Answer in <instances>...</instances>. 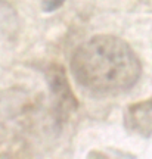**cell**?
Here are the masks:
<instances>
[{
  "label": "cell",
  "instance_id": "1",
  "mask_svg": "<svg viewBox=\"0 0 152 159\" xmlns=\"http://www.w3.org/2000/svg\"><path fill=\"white\" fill-rule=\"evenodd\" d=\"M71 71L75 81L93 94L114 96L130 90L139 81V57L124 40L95 35L74 50Z\"/></svg>",
  "mask_w": 152,
  "mask_h": 159
},
{
  "label": "cell",
  "instance_id": "2",
  "mask_svg": "<svg viewBox=\"0 0 152 159\" xmlns=\"http://www.w3.org/2000/svg\"><path fill=\"white\" fill-rule=\"evenodd\" d=\"M124 125L142 137L152 136V97L129 105L124 114Z\"/></svg>",
  "mask_w": 152,
  "mask_h": 159
},
{
  "label": "cell",
  "instance_id": "3",
  "mask_svg": "<svg viewBox=\"0 0 152 159\" xmlns=\"http://www.w3.org/2000/svg\"><path fill=\"white\" fill-rule=\"evenodd\" d=\"M47 77H49V85L52 87L53 94L56 96L58 105L61 108L59 111L64 114V112H69L71 109L75 108V99L71 93L64 69L59 68L58 65H52L47 69Z\"/></svg>",
  "mask_w": 152,
  "mask_h": 159
},
{
  "label": "cell",
  "instance_id": "4",
  "mask_svg": "<svg viewBox=\"0 0 152 159\" xmlns=\"http://www.w3.org/2000/svg\"><path fill=\"white\" fill-rule=\"evenodd\" d=\"M65 0H43L41 2V7L45 12H53L59 9L62 5H64Z\"/></svg>",
  "mask_w": 152,
  "mask_h": 159
}]
</instances>
